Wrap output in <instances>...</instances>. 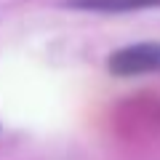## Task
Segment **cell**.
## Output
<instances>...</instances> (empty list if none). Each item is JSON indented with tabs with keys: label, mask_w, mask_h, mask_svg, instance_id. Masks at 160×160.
<instances>
[{
	"label": "cell",
	"mask_w": 160,
	"mask_h": 160,
	"mask_svg": "<svg viewBox=\"0 0 160 160\" xmlns=\"http://www.w3.org/2000/svg\"><path fill=\"white\" fill-rule=\"evenodd\" d=\"M160 0H69V8L80 11H99V13H128L142 8H158Z\"/></svg>",
	"instance_id": "7a4b0ae2"
},
{
	"label": "cell",
	"mask_w": 160,
	"mask_h": 160,
	"mask_svg": "<svg viewBox=\"0 0 160 160\" xmlns=\"http://www.w3.org/2000/svg\"><path fill=\"white\" fill-rule=\"evenodd\" d=\"M109 69L120 78L144 72H160V43H136L109 56Z\"/></svg>",
	"instance_id": "6da1fadb"
}]
</instances>
